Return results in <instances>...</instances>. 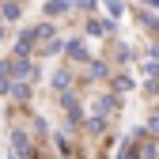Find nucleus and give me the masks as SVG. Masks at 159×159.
I'll return each instance as SVG.
<instances>
[{
	"instance_id": "1",
	"label": "nucleus",
	"mask_w": 159,
	"mask_h": 159,
	"mask_svg": "<svg viewBox=\"0 0 159 159\" xmlns=\"http://www.w3.org/2000/svg\"><path fill=\"white\" fill-rule=\"evenodd\" d=\"M38 38H42V30H38V27H27L23 34H19V42H15V57H30V49H34Z\"/></svg>"
},
{
	"instance_id": "2",
	"label": "nucleus",
	"mask_w": 159,
	"mask_h": 159,
	"mask_svg": "<svg viewBox=\"0 0 159 159\" xmlns=\"http://www.w3.org/2000/svg\"><path fill=\"white\" fill-rule=\"evenodd\" d=\"M11 148H15L19 159H27V155H30V136H27L23 129H15V133H11Z\"/></svg>"
},
{
	"instance_id": "3",
	"label": "nucleus",
	"mask_w": 159,
	"mask_h": 159,
	"mask_svg": "<svg viewBox=\"0 0 159 159\" xmlns=\"http://www.w3.org/2000/svg\"><path fill=\"white\" fill-rule=\"evenodd\" d=\"M15 76H11V61H0V95H11Z\"/></svg>"
},
{
	"instance_id": "4",
	"label": "nucleus",
	"mask_w": 159,
	"mask_h": 159,
	"mask_svg": "<svg viewBox=\"0 0 159 159\" xmlns=\"http://www.w3.org/2000/svg\"><path fill=\"white\" fill-rule=\"evenodd\" d=\"M65 49H68V61H80V65L87 61V46L80 42V38H72V42H65Z\"/></svg>"
},
{
	"instance_id": "5",
	"label": "nucleus",
	"mask_w": 159,
	"mask_h": 159,
	"mask_svg": "<svg viewBox=\"0 0 159 159\" xmlns=\"http://www.w3.org/2000/svg\"><path fill=\"white\" fill-rule=\"evenodd\" d=\"M110 27H114V23H106V19H87V34H95V38H102Z\"/></svg>"
},
{
	"instance_id": "6",
	"label": "nucleus",
	"mask_w": 159,
	"mask_h": 159,
	"mask_svg": "<svg viewBox=\"0 0 159 159\" xmlns=\"http://www.w3.org/2000/svg\"><path fill=\"white\" fill-rule=\"evenodd\" d=\"M68 8H72V0H49V4H46V15H61Z\"/></svg>"
},
{
	"instance_id": "7",
	"label": "nucleus",
	"mask_w": 159,
	"mask_h": 159,
	"mask_svg": "<svg viewBox=\"0 0 159 159\" xmlns=\"http://www.w3.org/2000/svg\"><path fill=\"white\" fill-rule=\"evenodd\" d=\"M53 84H57V91H68V68L53 72Z\"/></svg>"
},
{
	"instance_id": "8",
	"label": "nucleus",
	"mask_w": 159,
	"mask_h": 159,
	"mask_svg": "<svg viewBox=\"0 0 159 159\" xmlns=\"http://www.w3.org/2000/svg\"><path fill=\"white\" fill-rule=\"evenodd\" d=\"M102 4H106V11H110V19H117V15L125 11V8H121V0H102Z\"/></svg>"
},
{
	"instance_id": "9",
	"label": "nucleus",
	"mask_w": 159,
	"mask_h": 159,
	"mask_svg": "<svg viewBox=\"0 0 159 159\" xmlns=\"http://www.w3.org/2000/svg\"><path fill=\"white\" fill-rule=\"evenodd\" d=\"M19 15V4H4V19H15Z\"/></svg>"
},
{
	"instance_id": "10",
	"label": "nucleus",
	"mask_w": 159,
	"mask_h": 159,
	"mask_svg": "<svg viewBox=\"0 0 159 159\" xmlns=\"http://www.w3.org/2000/svg\"><path fill=\"white\" fill-rule=\"evenodd\" d=\"M72 4H76V8H84V11H91V8H95V0H72Z\"/></svg>"
},
{
	"instance_id": "11",
	"label": "nucleus",
	"mask_w": 159,
	"mask_h": 159,
	"mask_svg": "<svg viewBox=\"0 0 159 159\" xmlns=\"http://www.w3.org/2000/svg\"><path fill=\"white\" fill-rule=\"evenodd\" d=\"M152 129H155V133H159V114H155V117H152Z\"/></svg>"
},
{
	"instance_id": "12",
	"label": "nucleus",
	"mask_w": 159,
	"mask_h": 159,
	"mask_svg": "<svg viewBox=\"0 0 159 159\" xmlns=\"http://www.w3.org/2000/svg\"><path fill=\"white\" fill-rule=\"evenodd\" d=\"M152 57H155V61H159V46H155V49H152Z\"/></svg>"
},
{
	"instance_id": "13",
	"label": "nucleus",
	"mask_w": 159,
	"mask_h": 159,
	"mask_svg": "<svg viewBox=\"0 0 159 159\" xmlns=\"http://www.w3.org/2000/svg\"><path fill=\"white\" fill-rule=\"evenodd\" d=\"M148 4H152V8H159V0H148Z\"/></svg>"
}]
</instances>
